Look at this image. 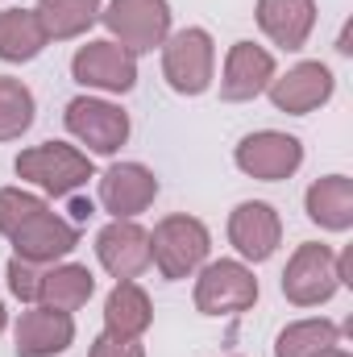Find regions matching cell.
Returning <instances> with one entry per match:
<instances>
[{
    "label": "cell",
    "instance_id": "obj_1",
    "mask_svg": "<svg viewBox=\"0 0 353 357\" xmlns=\"http://www.w3.org/2000/svg\"><path fill=\"white\" fill-rule=\"evenodd\" d=\"M208 245H212V237H208L204 220L175 212V216L158 220V229L150 233V262L163 270V278H187L204 266Z\"/></svg>",
    "mask_w": 353,
    "mask_h": 357
},
{
    "label": "cell",
    "instance_id": "obj_2",
    "mask_svg": "<svg viewBox=\"0 0 353 357\" xmlns=\"http://www.w3.org/2000/svg\"><path fill=\"white\" fill-rule=\"evenodd\" d=\"M13 167H17L21 178L38 183L50 195H71L91 178V158L84 150L67 146V142H42L33 150H21Z\"/></svg>",
    "mask_w": 353,
    "mask_h": 357
},
{
    "label": "cell",
    "instance_id": "obj_3",
    "mask_svg": "<svg viewBox=\"0 0 353 357\" xmlns=\"http://www.w3.org/2000/svg\"><path fill=\"white\" fill-rule=\"evenodd\" d=\"M100 21L108 25L112 42H121L129 54H146L171 38L167 0H112L108 8H100Z\"/></svg>",
    "mask_w": 353,
    "mask_h": 357
},
{
    "label": "cell",
    "instance_id": "obj_4",
    "mask_svg": "<svg viewBox=\"0 0 353 357\" xmlns=\"http://www.w3.org/2000/svg\"><path fill=\"white\" fill-rule=\"evenodd\" d=\"M212 71H216V46L208 38V29H179L163 42V75L179 96H200L212 88Z\"/></svg>",
    "mask_w": 353,
    "mask_h": 357
},
{
    "label": "cell",
    "instance_id": "obj_5",
    "mask_svg": "<svg viewBox=\"0 0 353 357\" xmlns=\"http://www.w3.org/2000/svg\"><path fill=\"white\" fill-rule=\"evenodd\" d=\"M258 303V278L246 262H208L195 278V307L204 316H237Z\"/></svg>",
    "mask_w": 353,
    "mask_h": 357
},
{
    "label": "cell",
    "instance_id": "obj_6",
    "mask_svg": "<svg viewBox=\"0 0 353 357\" xmlns=\"http://www.w3.org/2000/svg\"><path fill=\"white\" fill-rule=\"evenodd\" d=\"M341 278H337V258L329 245L320 241H308L291 254V262L283 270V295L287 303L295 307H316V303H329L337 295Z\"/></svg>",
    "mask_w": 353,
    "mask_h": 357
},
{
    "label": "cell",
    "instance_id": "obj_7",
    "mask_svg": "<svg viewBox=\"0 0 353 357\" xmlns=\"http://www.w3.org/2000/svg\"><path fill=\"white\" fill-rule=\"evenodd\" d=\"M67 133L80 137L91 154H117L129 142V112L108 104V100H91V96H75L67 104Z\"/></svg>",
    "mask_w": 353,
    "mask_h": 357
},
{
    "label": "cell",
    "instance_id": "obj_8",
    "mask_svg": "<svg viewBox=\"0 0 353 357\" xmlns=\"http://www.w3.org/2000/svg\"><path fill=\"white\" fill-rule=\"evenodd\" d=\"M237 167L250 178H262V183H278V178H291L303 162V146L299 137L291 133H274V129H262V133H250L237 142Z\"/></svg>",
    "mask_w": 353,
    "mask_h": 357
},
{
    "label": "cell",
    "instance_id": "obj_9",
    "mask_svg": "<svg viewBox=\"0 0 353 357\" xmlns=\"http://www.w3.org/2000/svg\"><path fill=\"white\" fill-rule=\"evenodd\" d=\"M71 75L84 88L129 91L137 84V54H129L121 42H88L71 59Z\"/></svg>",
    "mask_w": 353,
    "mask_h": 357
},
{
    "label": "cell",
    "instance_id": "obj_10",
    "mask_svg": "<svg viewBox=\"0 0 353 357\" xmlns=\"http://www.w3.org/2000/svg\"><path fill=\"white\" fill-rule=\"evenodd\" d=\"M8 241H13V258H21V262H33V266L38 262H59L80 245V225H71V220H63L46 208V212L29 216Z\"/></svg>",
    "mask_w": 353,
    "mask_h": 357
},
{
    "label": "cell",
    "instance_id": "obj_11",
    "mask_svg": "<svg viewBox=\"0 0 353 357\" xmlns=\"http://www.w3.org/2000/svg\"><path fill=\"white\" fill-rule=\"evenodd\" d=\"M154 195H158V178L142 162H112L100 175V204L117 220H133L154 204Z\"/></svg>",
    "mask_w": 353,
    "mask_h": 357
},
{
    "label": "cell",
    "instance_id": "obj_12",
    "mask_svg": "<svg viewBox=\"0 0 353 357\" xmlns=\"http://www.w3.org/2000/svg\"><path fill=\"white\" fill-rule=\"evenodd\" d=\"M96 258L117 282H129L150 266V233L137 220H112L96 237Z\"/></svg>",
    "mask_w": 353,
    "mask_h": 357
},
{
    "label": "cell",
    "instance_id": "obj_13",
    "mask_svg": "<svg viewBox=\"0 0 353 357\" xmlns=\"http://www.w3.org/2000/svg\"><path fill=\"white\" fill-rule=\"evenodd\" d=\"M229 241L246 262H266L283 241V220L262 199H246L229 212Z\"/></svg>",
    "mask_w": 353,
    "mask_h": 357
},
{
    "label": "cell",
    "instance_id": "obj_14",
    "mask_svg": "<svg viewBox=\"0 0 353 357\" xmlns=\"http://www.w3.org/2000/svg\"><path fill=\"white\" fill-rule=\"evenodd\" d=\"M333 88H337V79H333V71L324 63H299L283 79H270V104L278 112L308 116L312 108L333 100Z\"/></svg>",
    "mask_w": 353,
    "mask_h": 357
},
{
    "label": "cell",
    "instance_id": "obj_15",
    "mask_svg": "<svg viewBox=\"0 0 353 357\" xmlns=\"http://www.w3.org/2000/svg\"><path fill=\"white\" fill-rule=\"evenodd\" d=\"M274 79V59L270 50L254 46V42H237L225 59V79H220V100L229 104H241V100H254L262 96Z\"/></svg>",
    "mask_w": 353,
    "mask_h": 357
},
{
    "label": "cell",
    "instance_id": "obj_16",
    "mask_svg": "<svg viewBox=\"0 0 353 357\" xmlns=\"http://www.w3.org/2000/svg\"><path fill=\"white\" fill-rule=\"evenodd\" d=\"M75 341L71 312L59 307H33L17 320V357H54Z\"/></svg>",
    "mask_w": 353,
    "mask_h": 357
},
{
    "label": "cell",
    "instance_id": "obj_17",
    "mask_svg": "<svg viewBox=\"0 0 353 357\" xmlns=\"http://www.w3.org/2000/svg\"><path fill=\"white\" fill-rule=\"evenodd\" d=\"M258 25L283 50H303L316 25V0H258Z\"/></svg>",
    "mask_w": 353,
    "mask_h": 357
},
{
    "label": "cell",
    "instance_id": "obj_18",
    "mask_svg": "<svg viewBox=\"0 0 353 357\" xmlns=\"http://www.w3.org/2000/svg\"><path fill=\"white\" fill-rule=\"evenodd\" d=\"M154 320V307H150V295L129 278V282H117L104 299V333L112 337H129L137 341Z\"/></svg>",
    "mask_w": 353,
    "mask_h": 357
},
{
    "label": "cell",
    "instance_id": "obj_19",
    "mask_svg": "<svg viewBox=\"0 0 353 357\" xmlns=\"http://www.w3.org/2000/svg\"><path fill=\"white\" fill-rule=\"evenodd\" d=\"M308 216L329 229V233H345L353 225V178L350 175H324L308 187Z\"/></svg>",
    "mask_w": 353,
    "mask_h": 357
},
{
    "label": "cell",
    "instance_id": "obj_20",
    "mask_svg": "<svg viewBox=\"0 0 353 357\" xmlns=\"http://www.w3.org/2000/svg\"><path fill=\"white\" fill-rule=\"evenodd\" d=\"M100 8H104L100 0H38L33 17H38L46 42H50V38H54V42H67V38L88 33L91 25L100 21Z\"/></svg>",
    "mask_w": 353,
    "mask_h": 357
},
{
    "label": "cell",
    "instance_id": "obj_21",
    "mask_svg": "<svg viewBox=\"0 0 353 357\" xmlns=\"http://www.w3.org/2000/svg\"><path fill=\"white\" fill-rule=\"evenodd\" d=\"M46 46V33L33 17V8H4L0 13V59L4 63H29Z\"/></svg>",
    "mask_w": 353,
    "mask_h": 357
},
{
    "label": "cell",
    "instance_id": "obj_22",
    "mask_svg": "<svg viewBox=\"0 0 353 357\" xmlns=\"http://www.w3.org/2000/svg\"><path fill=\"white\" fill-rule=\"evenodd\" d=\"M91 291H96L91 270L67 262V266H54L50 274H42V295H38V299H46V307L75 312V307H84L91 299Z\"/></svg>",
    "mask_w": 353,
    "mask_h": 357
},
{
    "label": "cell",
    "instance_id": "obj_23",
    "mask_svg": "<svg viewBox=\"0 0 353 357\" xmlns=\"http://www.w3.org/2000/svg\"><path fill=\"white\" fill-rule=\"evenodd\" d=\"M341 337V328L333 320H299L287 324L274 341V357H320L324 349H333Z\"/></svg>",
    "mask_w": 353,
    "mask_h": 357
},
{
    "label": "cell",
    "instance_id": "obj_24",
    "mask_svg": "<svg viewBox=\"0 0 353 357\" xmlns=\"http://www.w3.org/2000/svg\"><path fill=\"white\" fill-rule=\"evenodd\" d=\"M33 125V91L13 75H0V142L21 137Z\"/></svg>",
    "mask_w": 353,
    "mask_h": 357
},
{
    "label": "cell",
    "instance_id": "obj_25",
    "mask_svg": "<svg viewBox=\"0 0 353 357\" xmlns=\"http://www.w3.org/2000/svg\"><path fill=\"white\" fill-rule=\"evenodd\" d=\"M38 212H46V199L42 195H29V191H21V187H0V233L4 237H13L29 216H38Z\"/></svg>",
    "mask_w": 353,
    "mask_h": 357
},
{
    "label": "cell",
    "instance_id": "obj_26",
    "mask_svg": "<svg viewBox=\"0 0 353 357\" xmlns=\"http://www.w3.org/2000/svg\"><path fill=\"white\" fill-rule=\"evenodd\" d=\"M8 287H13V295H17L21 303H33V299L42 295V274L33 270V262L13 258V262H8Z\"/></svg>",
    "mask_w": 353,
    "mask_h": 357
},
{
    "label": "cell",
    "instance_id": "obj_27",
    "mask_svg": "<svg viewBox=\"0 0 353 357\" xmlns=\"http://www.w3.org/2000/svg\"><path fill=\"white\" fill-rule=\"evenodd\" d=\"M88 357H146V349H142L137 341H129V337H112V333H104V337L91 341Z\"/></svg>",
    "mask_w": 353,
    "mask_h": 357
},
{
    "label": "cell",
    "instance_id": "obj_28",
    "mask_svg": "<svg viewBox=\"0 0 353 357\" xmlns=\"http://www.w3.org/2000/svg\"><path fill=\"white\" fill-rule=\"evenodd\" d=\"M337 278L341 282H353V245L341 250V258H337Z\"/></svg>",
    "mask_w": 353,
    "mask_h": 357
},
{
    "label": "cell",
    "instance_id": "obj_29",
    "mask_svg": "<svg viewBox=\"0 0 353 357\" xmlns=\"http://www.w3.org/2000/svg\"><path fill=\"white\" fill-rule=\"evenodd\" d=\"M91 212H96V208H91V199H71V216H75L71 225H84Z\"/></svg>",
    "mask_w": 353,
    "mask_h": 357
},
{
    "label": "cell",
    "instance_id": "obj_30",
    "mask_svg": "<svg viewBox=\"0 0 353 357\" xmlns=\"http://www.w3.org/2000/svg\"><path fill=\"white\" fill-rule=\"evenodd\" d=\"M320 357H350V354H345V349H337V345H333V349H324V354H320Z\"/></svg>",
    "mask_w": 353,
    "mask_h": 357
},
{
    "label": "cell",
    "instance_id": "obj_31",
    "mask_svg": "<svg viewBox=\"0 0 353 357\" xmlns=\"http://www.w3.org/2000/svg\"><path fill=\"white\" fill-rule=\"evenodd\" d=\"M0 333H4V303H0Z\"/></svg>",
    "mask_w": 353,
    "mask_h": 357
}]
</instances>
